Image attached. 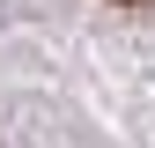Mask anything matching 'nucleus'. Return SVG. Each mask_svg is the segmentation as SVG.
<instances>
[{
  "instance_id": "f257e3e1",
  "label": "nucleus",
  "mask_w": 155,
  "mask_h": 148,
  "mask_svg": "<svg viewBox=\"0 0 155 148\" xmlns=\"http://www.w3.org/2000/svg\"><path fill=\"white\" fill-rule=\"evenodd\" d=\"M118 8H140V0H118Z\"/></svg>"
}]
</instances>
